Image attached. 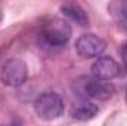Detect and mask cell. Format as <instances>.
I'll return each instance as SVG.
<instances>
[{"mask_svg": "<svg viewBox=\"0 0 127 126\" xmlns=\"http://www.w3.org/2000/svg\"><path fill=\"white\" fill-rule=\"evenodd\" d=\"M65 104L56 92H43L34 101V111L43 120H53L62 116Z\"/></svg>", "mask_w": 127, "mask_h": 126, "instance_id": "1", "label": "cell"}, {"mask_svg": "<svg viewBox=\"0 0 127 126\" xmlns=\"http://www.w3.org/2000/svg\"><path fill=\"white\" fill-rule=\"evenodd\" d=\"M41 37L47 45L53 48H61L64 45H66V42L71 37V27L65 19L50 18L43 22Z\"/></svg>", "mask_w": 127, "mask_h": 126, "instance_id": "2", "label": "cell"}, {"mask_svg": "<svg viewBox=\"0 0 127 126\" xmlns=\"http://www.w3.org/2000/svg\"><path fill=\"white\" fill-rule=\"evenodd\" d=\"M28 76V70L25 63L21 58H10L9 61H6L3 68H1V83L10 88H16L21 86L22 83H25Z\"/></svg>", "mask_w": 127, "mask_h": 126, "instance_id": "3", "label": "cell"}, {"mask_svg": "<svg viewBox=\"0 0 127 126\" xmlns=\"http://www.w3.org/2000/svg\"><path fill=\"white\" fill-rule=\"evenodd\" d=\"M106 48V43L99 36L87 33L81 34L75 42V51L83 58H99Z\"/></svg>", "mask_w": 127, "mask_h": 126, "instance_id": "4", "label": "cell"}, {"mask_svg": "<svg viewBox=\"0 0 127 126\" xmlns=\"http://www.w3.org/2000/svg\"><path fill=\"white\" fill-rule=\"evenodd\" d=\"M92 73L95 79L108 82L120 74V65L111 57H99L92 65Z\"/></svg>", "mask_w": 127, "mask_h": 126, "instance_id": "5", "label": "cell"}, {"mask_svg": "<svg viewBox=\"0 0 127 126\" xmlns=\"http://www.w3.org/2000/svg\"><path fill=\"white\" fill-rule=\"evenodd\" d=\"M86 94L89 95L90 98L93 99H99V101H106L109 98H112V95L115 92L114 86L106 82V80H99V79H93V80H89L86 83V88H84Z\"/></svg>", "mask_w": 127, "mask_h": 126, "instance_id": "6", "label": "cell"}, {"mask_svg": "<svg viewBox=\"0 0 127 126\" xmlns=\"http://www.w3.org/2000/svg\"><path fill=\"white\" fill-rule=\"evenodd\" d=\"M61 10L62 13L71 21H74L75 24L84 27L89 24V18H87V13L84 12V9L77 4V3H65L61 6Z\"/></svg>", "mask_w": 127, "mask_h": 126, "instance_id": "7", "label": "cell"}, {"mask_svg": "<svg viewBox=\"0 0 127 126\" xmlns=\"http://www.w3.org/2000/svg\"><path fill=\"white\" fill-rule=\"evenodd\" d=\"M99 108L93 102H81L72 110V117L77 120H90L97 114Z\"/></svg>", "mask_w": 127, "mask_h": 126, "instance_id": "8", "label": "cell"}, {"mask_svg": "<svg viewBox=\"0 0 127 126\" xmlns=\"http://www.w3.org/2000/svg\"><path fill=\"white\" fill-rule=\"evenodd\" d=\"M109 10H112V13L115 15L117 21L120 22V25L127 27V7L121 3H114L112 6H109Z\"/></svg>", "mask_w": 127, "mask_h": 126, "instance_id": "9", "label": "cell"}, {"mask_svg": "<svg viewBox=\"0 0 127 126\" xmlns=\"http://www.w3.org/2000/svg\"><path fill=\"white\" fill-rule=\"evenodd\" d=\"M120 55H121V60H123V64L127 67V43L121 48V51H120Z\"/></svg>", "mask_w": 127, "mask_h": 126, "instance_id": "10", "label": "cell"}, {"mask_svg": "<svg viewBox=\"0 0 127 126\" xmlns=\"http://www.w3.org/2000/svg\"><path fill=\"white\" fill-rule=\"evenodd\" d=\"M126 98H127V91H126Z\"/></svg>", "mask_w": 127, "mask_h": 126, "instance_id": "11", "label": "cell"}]
</instances>
